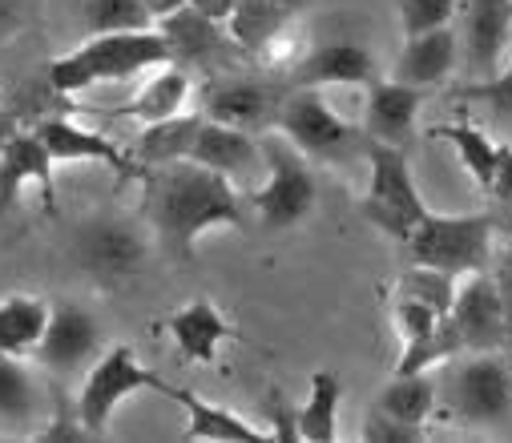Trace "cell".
<instances>
[{
	"mask_svg": "<svg viewBox=\"0 0 512 443\" xmlns=\"http://www.w3.org/2000/svg\"><path fill=\"white\" fill-rule=\"evenodd\" d=\"M138 182H142V198H146L142 214L178 262H194L198 238L214 226H230V230L254 226L246 190H238V182H230L190 158L170 162V166H150V170H142Z\"/></svg>",
	"mask_w": 512,
	"mask_h": 443,
	"instance_id": "obj_1",
	"label": "cell"
},
{
	"mask_svg": "<svg viewBox=\"0 0 512 443\" xmlns=\"http://www.w3.org/2000/svg\"><path fill=\"white\" fill-rule=\"evenodd\" d=\"M158 65H170V49L154 25V29H138V33H93L77 49L53 57L45 65V77L61 97H77L97 85L134 81Z\"/></svg>",
	"mask_w": 512,
	"mask_h": 443,
	"instance_id": "obj_2",
	"label": "cell"
},
{
	"mask_svg": "<svg viewBox=\"0 0 512 443\" xmlns=\"http://www.w3.org/2000/svg\"><path fill=\"white\" fill-rule=\"evenodd\" d=\"M259 141H263V182L246 190V206L259 230L283 234L311 218L319 186L311 174V158L299 154L279 129Z\"/></svg>",
	"mask_w": 512,
	"mask_h": 443,
	"instance_id": "obj_3",
	"label": "cell"
},
{
	"mask_svg": "<svg viewBox=\"0 0 512 443\" xmlns=\"http://www.w3.org/2000/svg\"><path fill=\"white\" fill-rule=\"evenodd\" d=\"M367 194L359 202V214L383 230L396 242H408L412 230L432 214L428 202L420 198V186L412 178V166H408V150H396V145H383V141H367Z\"/></svg>",
	"mask_w": 512,
	"mask_h": 443,
	"instance_id": "obj_4",
	"label": "cell"
},
{
	"mask_svg": "<svg viewBox=\"0 0 512 443\" xmlns=\"http://www.w3.org/2000/svg\"><path fill=\"white\" fill-rule=\"evenodd\" d=\"M496 246V226L488 214H428L404 242L412 262L448 270L456 278L488 270Z\"/></svg>",
	"mask_w": 512,
	"mask_h": 443,
	"instance_id": "obj_5",
	"label": "cell"
},
{
	"mask_svg": "<svg viewBox=\"0 0 512 443\" xmlns=\"http://www.w3.org/2000/svg\"><path fill=\"white\" fill-rule=\"evenodd\" d=\"M436 387L448 411L468 427H492L512 415V371L496 351L448 359Z\"/></svg>",
	"mask_w": 512,
	"mask_h": 443,
	"instance_id": "obj_6",
	"label": "cell"
},
{
	"mask_svg": "<svg viewBox=\"0 0 512 443\" xmlns=\"http://www.w3.org/2000/svg\"><path fill=\"white\" fill-rule=\"evenodd\" d=\"M275 129L295 145L299 154H307L311 162H347V158H355V154L367 150L363 129H355L351 121H343L327 105V97L319 89L291 85L287 97H283V105H279Z\"/></svg>",
	"mask_w": 512,
	"mask_h": 443,
	"instance_id": "obj_7",
	"label": "cell"
},
{
	"mask_svg": "<svg viewBox=\"0 0 512 443\" xmlns=\"http://www.w3.org/2000/svg\"><path fill=\"white\" fill-rule=\"evenodd\" d=\"M162 387H166V379H162L158 371H150V367L138 359L134 347L117 343V347H105V351L93 359V367H89L85 379H81V391H77V403H73V407H77L81 423H85L93 435H105L113 411H117L125 399L138 395V391L162 395Z\"/></svg>",
	"mask_w": 512,
	"mask_h": 443,
	"instance_id": "obj_8",
	"label": "cell"
},
{
	"mask_svg": "<svg viewBox=\"0 0 512 443\" xmlns=\"http://www.w3.org/2000/svg\"><path fill=\"white\" fill-rule=\"evenodd\" d=\"M287 89L291 85L275 73H263V77L210 73L202 81V89H194V97H198V113L210 121H222V125H234L246 133H267V129H275Z\"/></svg>",
	"mask_w": 512,
	"mask_h": 443,
	"instance_id": "obj_9",
	"label": "cell"
},
{
	"mask_svg": "<svg viewBox=\"0 0 512 443\" xmlns=\"http://www.w3.org/2000/svg\"><path fill=\"white\" fill-rule=\"evenodd\" d=\"M444 339L452 359L456 355H508V331H504V311H500V294L488 270L464 274L456 286L452 311L444 315Z\"/></svg>",
	"mask_w": 512,
	"mask_h": 443,
	"instance_id": "obj_10",
	"label": "cell"
},
{
	"mask_svg": "<svg viewBox=\"0 0 512 443\" xmlns=\"http://www.w3.org/2000/svg\"><path fill=\"white\" fill-rule=\"evenodd\" d=\"M73 250L89 278H97L101 286H117V282H130L134 274H142V266L150 258V238L130 218L97 214V218L81 222Z\"/></svg>",
	"mask_w": 512,
	"mask_h": 443,
	"instance_id": "obj_11",
	"label": "cell"
},
{
	"mask_svg": "<svg viewBox=\"0 0 512 443\" xmlns=\"http://www.w3.org/2000/svg\"><path fill=\"white\" fill-rule=\"evenodd\" d=\"M97 355H101V327L93 311L69 299L53 303V315L33 363L53 379H73V375H85Z\"/></svg>",
	"mask_w": 512,
	"mask_h": 443,
	"instance_id": "obj_12",
	"label": "cell"
},
{
	"mask_svg": "<svg viewBox=\"0 0 512 443\" xmlns=\"http://www.w3.org/2000/svg\"><path fill=\"white\" fill-rule=\"evenodd\" d=\"M45 150L53 154V162H89V166H105L117 174V182H138L142 178V166L134 162L130 145H117L109 133L101 129H89L81 121H73L69 113H49L41 117L37 125H29Z\"/></svg>",
	"mask_w": 512,
	"mask_h": 443,
	"instance_id": "obj_13",
	"label": "cell"
},
{
	"mask_svg": "<svg viewBox=\"0 0 512 443\" xmlns=\"http://www.w3.org/2000/svg\"><path fill=\"white\" fill-rule=\"evenodd\" d=\"M158 33L166 37V49H170V65H182V69H206V73H218V69H230L234 61H242V53L234 49L230 33L222 21L198 13L194 5H182L178 13L162 17L158 21Z\"/></svg>",
	"mask_w": 512,
	"mask_h": 443,
	"instance_id": "obj_14",
	"label": "cell"
},
{
	"mask_svg": "<svg viewBox=\"0 0 512 443\" xmlns=\"http://www.w3.org/2000/svg\"><path fill=\"white\" fill-rule=\"evenodd\" d=\"M508 45H512V0H464L460 61L468 85L496 77L508 57Z\"/></svg>",
	"mask_w": 512,
	"mask_h": 443,
	"instance_id": "obj_15",
	"label": "cell"
},
{
	"mask_svg": "<svg viewBox=\"0 0 512 443\" xmlns=\"http://www.w3.org/2000/svg\"><path fill=\"white\" fill-rule=\"evenodd\" d=\"M424 105V89L404 85L396 77H375L367 85V105H363V137L367 141H383L408 150L416 137V117Z\"/></svg>",
	"mask_w": 512,
	"mask_h": 443,
	"instance_id": "obj_16",
	"label": "cell"
},
{
	"mask_svg": "<svg viewBox=\"0 0 512 443\" xmlns=\"http://www.w3.org/2000/svg\"><path fill=\"white\" fill-rule=\"evenodd\" d=\"M379 77V65L371 57L367 45L359 41H327V45H311L303 53V61L287 73V85L299 89H327V85H371Z\"/></svg>",
	"mask_w": 512,
	"mask_h": 443,
	"instance_id": "obj_17",
	"label": "cell"
},
{
	"mask_svg": "<svg viewBox=\"0 0 512 443\" xmlns=\"http://www.w3.org/2000/svg\"><path fill=\"white\" fill-rule=\"evenodd\" d=\"M190 162H198V166H206L230 182H242V178L263 170V141H259V133H246V129L202 117Z\"/></svg>",
	"mask_w": 512,
	"mask_h": 443,
	"instance_id": "obj_18",
	"label": "cell"
},
{
	"mask_svg": "<svg viewBox=\"0 0 512 443\" xmlns=\"http://www.w3.org/2000/svg\"><path fill=\"white\" fill-rule=\"evenodd\" d=\"M162 395L186 411V431H182L186 439H202V443H267L271 439L259 423H250L246 415H238L230 407H218V403H210V399H202V395H194L186 387L166 383Z\"/></svg>",
	"mask_w": 512,
	"mask_h": 443,
	"instance_id": "obj_19",
	"label": "cell"
},
{
	"mask_svg": "<svg viewBox=\"0 0 512 443\" xmlns=\"http://www.w3.org/2000/svg\"><path fill=\"white\" fill-rule=\"evenodd\" d=\"M166 327H170V339H174V347H178V355L186 363H214L222 343L242 339L238 327L210 299H194V303L178 307L166 319Z\"/></svg>",
	"mask_w": 512,
	"mask_h": 443,
	"instance_id": "obj_20",
	"label": "cell"
},
{
	"mask_svg": "<svg viewBox=\"0 0 512 443\" xmlns=\"http://www.w3.org/2000/svg\"><path fill=\"white\" fill-rule=\"evenodd\" d=\"M456 61H460V33L452 25H444V29L408 37L400 57H396L392 77L404 85H416V89H432V85L452 77Z\"/></svg>",
	"mask_w": 512,
	"mask_h": 443,
	"instance_id": "obj_21",
	"label": "cell"
},
{
	"mask_svg": "<svg viewBox=\"0 0 512 443\" xmlns=\"http://www.w3.org/2000/svg\"><path fill=\"white\" fill-rule=\"evenodd\" d=\"M190 101H194V73L182 69V65H158L154 77L138 89V97L117 105L113 117H130L138 125H154V121L186 113Z\"/></svg>",
	"mask_w": 512,
	"mask_h": 443,
	"instance_id": "obj_22",
	"label": "cell"
},
{
	"mask_svg": "<svg viewBox=\"0 0 512 443\" xmlns=\"http://www.w3.org/2000/svg\"><path fill=\"white\" fill-rule=\"evenodd\" d=\"M53 154L45 150V141L33 129H17L0 154V178L9 182L13 194H21V186H37L41 190V206L49 214H57V182H53Z\"/></svg>",
	"mask_w": 512,
	"mask_h": 443,
	"instance_id": "obj_23",
	"label": "cell"
},
{
	"mask_svg": "<svg viewBox=\"0 0 512 443\" xmlns=\"http://www.w3.org/2000/svg\"><path fill=\"white\" fill-rule=\"evenodd\" d=\"M45 383L37 367H29L17 355H0V427L5 431H25L45 419Z\"/></svg>",
	"mask_w": 512,
	"mask_h": 443,
	"instance_id": "obj_24",
	"label": "cell"
},
{
	"mask_svg": "<svg viewBox=\"0 0 512 443\" xmlns=\"http://www.w3.org/2000/svg\"><path fill=\"white\" fill-rule=\"evenodd\" d=\"M53 303L41 294H5L0 299V355H17V359H33L45 327H49Z\"/></svg>",
	"mask_w": 512,
	"mask_h": 443,
	"instance_id": "obj_25",
	"label": "cell"
},
{
	"mask_svg": "<svg viewBox=\"0 0 512 443\" xmlns=\"http://www.w3.org/2000/svg\"><path fill=\"white\" fill-rule=\"evenodd\" d=\"M198 125H202V113H198V109H186V113H178V117L142 125V133H138L134 145H130V154H134V162H138L142 170L182 162V158H190V150H194Z\"/></svg>",
	"mask_w": 512,
	"mask_h": 443,
	"instance_id": "obj_26",
	"label": "cell"
},
{
	"mask_svg": "<svg viewBox=\"0 0 512 443\" xmlns=\"http://www.w3.org/2000/svg\"><path fill=\"white\" fill-rule=\"evenodd\" d=\"M295 17H299V13L275 5V0H238L234 13L226 17V33H230L234 49L254 61Z\"/></svg>",
	"mask_w": 512,
	"mask_h": 443,
	"instance_id": "obj_27",
	"label": "cell"
},
{
	"mask_svg": "<svg viewBox=\"0 0 512 443\" xmlns=\"http://www.w3.org/2000/svg\"><path fill=\"white\" fill-rule=\"evenodd\" d=\"M343 379L335 371H315L307 383V403L299 407V443H335L339 439Z\"/></svg>",
	"mask_w": 512,
	"mask_h": 443,
	"instance_id": "obj_28",
	"label": "cell"
},
{
	"mask_svg": "<svg viewBox=\"0 0 512 443\" xmlns=\"http://www.w3.org/2000/svg\"><path fill=\"white\" fill-rule=\"evenodd\" d=\"M436 141H448L460 166L468 170V178L480 186V194H488L492 178H496V166H500V141H492L484 129H476L472 121H448V125H436L432 129Z\"/></svg>",
	"mask_w": 512,
	"mask_h": 443,
	"instance_id": "obj_29",
	"label": "cell"
},
{
	"mask_svg": "<svg viewBox=\"0 0 512 443\" xmlns=\"http://www.w3.org/2000/svg\"><path fill=\"white\" fill-rule=\"evenodd\" d=\"M436 399H440V387L428 371H412V375H392L379 391V411H388L404 423H428V415L436 411Z\"/></svg>",
	"mask_w": 512,
	"mask_h": 443,
	"instance_id": "obj_30",
	"label": "cell"
},
{
	"mask_svg": "<svg viewBox=\"0 0 512 443\" xmlns=\"http://www.w3.org/2000/svg\"><path fill=\"white\" fill-rule=\"evenodd\" d=\"M81 29L93 33H138L154 29V17L142 0H81Z\"/></svg>",
	"mask_w": 512,
	"mask_h": 443,
	"instance_id": "obj_31",
	"label": "cell"
},
{
	"mask_svg": "<svg viewBox=\"0 0 512 443\" xmlns=\"http://www.w3.org/2000/svg\"><path fill=\"white\" fill-rule=\"evenodd\" d=\"M456 286H460L456 274L436 270V266H424V262H412V266L396 278V294H404V299H416V303L432 307L436 315H448V311H452Z\"/></svg>",
	"mask_w": 512,
	"mask_h": 443,
	"instance_id": "obj_32",
	"label": "cell"
},
{
	"mask_svg": "<svg viewBox=\"0 0 512 443\" xmlns=\"http://www.w3.org/2000/svg\"><path fill=\"white\" fill-rule=\"evenodd\" d=\"M396 13H400V33L408 41V37L452 25L460 13V0H396Z\"/></svg>",
	"mask_w": 512,
	"mask_h": 443,
	"instance_id": "obj_33",
	"label": "cell"
},
{
	"mask_svg": "<svg viewBox=\"0 0 512 443\" xmlns=\"http://www.w3.org/2000/svg\"><path fill=\"white\" fill-rule=\"evenodd\" d=\"M456 101H484L492 113L512 117V45H508V57H504L500 73H496V77H488V81L460 85V89H456Z\"/></svg>",
	"mask_w": 512,
	"mask_h": 443,
	"instance_id": "obj_34",
	"label": "cell"
},
{
	"mask_svg": "<svg viewBox=\"0 0 512 443\" xmlns=\"http://www.w3.org/2000/svg\"><path fill=\"white\" fill-rule=\"evenodd\" d=\"M367 443H424L428 439V427L424 423H404L388 411H367L363 419V431H359Z\"/></svg>",
	"mask_w": 512,
	"mask_h": 443,
	"instance_id": "obj_35",
	"label": "cell"
},
{
	"mask_svg": "<svg viewBox=\"0 0 512 443\" xmlns=\"http://www.w3.org/2000/svg\"><path fill=\"white\" fill-rule=\"evenodd\" d=\"M484 198L492 202L488 218H492L496 234H512V145H500V166H496V178Z\"/></svg>",
	"mask_w": 512,
	"mask_h": 443,
	"instance_id": "obj_36",
	"label": "cell"
},
{
	"mask_svg": "<svg viewBox=\"0 0 512 443\" xmlns=\"http://www.w3.org/2000/svg\"><path fill=\"white\" fill-rule=\"evenodd\" d=\"M263 423L271 443H299V407H291V399L279 387H271L263 399Z\"/></svg>",
	"mask_w": 512,
	"mask_h": 443,
	"instance_id": "obj_37",
	"label": "cell"
},
{
	"mask_svg": "<svg viewBox=\"0 0 512 443\" xmlns=\"http://www.w3.org/2000/svg\"><path fill=\"white\" fill-rule=\"evenodd\" d=\"M496 294H500V311H504V331H508V347H512V234H500V242L492 246V266H488Z\"/></svg>",
	"mask_w": 512,
	"mask_h": 443,
	"instance_id": "obj_38",
	"label": "cell"
},
{
	"mask_svg": "<svg viewBox=\"0 0 512 443\" xmlns=\"http://www.w3.org/2000/svg\"><path fill=\"white\" fill-rule=\"evenodd\" d=\"M190 5H194L198 13H206V17H214V21H222V25H226V17L234 13L238 0H190Z\"/></svg>",
	"mask_w": 512,
	"mask_h": 443,
	"instance_id": "obj_39",
	"label": "cell"
},
{
	"mask_svg": "<svg viewBox=\"0 0 512 443\" xmlns=\"http://www.w3.org/2000/svg\"><path fill=\"white\" fill-rule=\"evenodd\" d=\"M142 5L150 9V17H154V25H158L162 17H170V13H178L182 5H190V0H142Z\"/></svg>",
	"mask_w": 512,
	"mask_h": 443,
	"instance_id": "obj_40",
	"label": "cell"
},
{
	"mask_svg": "<svg viewBox=\"0 0 512 443\" xmlns=\"http://www.w3.org/2000/svg\"><path fill=\"white\" fill-rule=\"evenodd\" d=\"M17 13H21L17 0H0V29H9V25L17 21Z\"/></svg>",
	"mask_w": 512,
	"mask_h": 443,
	"instance_id": "obj_41",
	"label": "cell"
},
{
	"mask_svg": "<svg viewBox=\"0 0 512 443\" xmlns=\"http://www.w3.org/2000/svg\"><path fill=\"white\" fill-rule=\"evenodd\" d=\"M275 5H283V9H291V13H303L311 0H275Z\"/></svg>",
	"mask_w": 512,
	"mask_h": 443,
	"instance_id": "obj_42",
	"label": "cell"
}]
</instances>
